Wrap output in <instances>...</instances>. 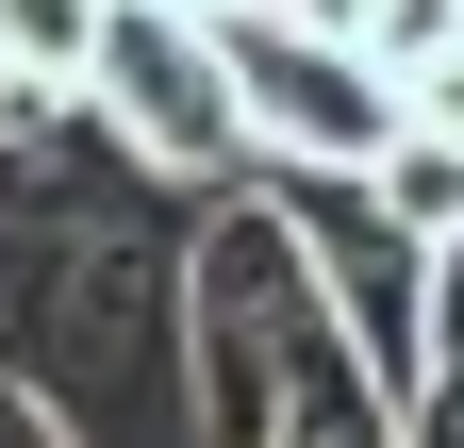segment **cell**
<instances>
[{"label": "cell", "mask_w": 464, "mask_h": 448, "mask_svg": "<svg viewBox=\"0 0 464 448\" xmlns=\"http://www.w3.org/2000/svg\"><path fill=\"white\" fill-rule=\"evenodd\" d=\"M199 448H398V382L348 349L266 183L199 216Z\"/></svg>", "instance_id": "1"}, {"label": "cell", "mask_w": 464, "mask_h": 448, "mask_svg": "<svg viewBox=\"0 0 464 448\" xmlns=\"http://www.w3.org/2000/svg\"><path fill=\"white\" fill-rule=\"evenodd\" d=\"M100 150L166 200H249V100L216 67V17L183 0H100Z\"/></svg>", "instance_id": "2"}, {"label": "cell", "mask_w": 464, "mask_h": 448, "mask_svg": "<svg viewBox=\"0 0 464 448\" xmlns=\"http://www.w3.org/2000/svg\"><path fill=\"white\" fill-rule=\"evenodd\" d=\"M216 67H232V100H249V166L266 183H365V166L398 150V100L365 67V34L315 17V0H232Z\"/></svg>", "instance_id": "3"}, {"label": "cell", "mask_w": 464, "mask_h": 448, "mask_svg": "<svg viewBox=\"0 0 464 448\" xmlns=\"http://www.w3.org/2000/svg\"><path fill=\"white\" fill-rule=\"evenodd\" d=\"M266 200H282V233H299L315 299L348 316V349H365V365L398 382V415H415V382H431V249L398 233L365 183H266Z\"/></svg>", "instance_id": "4"}, {"label": "cell", "mask_w": 464, "mask_h": 448, "mask_svg": "<svg viewBox=\"0 0 464 448\" xmlns=\"http://www.w3.org/2000/svg\"><path fill=\"white\" fill-rule=\"evenodd\" d=\"M365 200H382L415 249H448V233H464V150H448V133H398V150L365 166Z\"/></svg>", "instance_id": "5"}, {"label": "cell", "mask_w": 464, "mask_h": 448, "mask_svg": "<svg viewBox=\"0 0 464 448\" xmlns=\"http://www.w3.org/2000/svg\"><path fill=\"white\" fill-rule=\"evenodd\" d=\"M0 34H17V67H34V83L100 100V17H83V0H0Z\"/></svg>", "instance_id": "6"}, {"label": "cell", "mask_w": 464, "mask_h": 448, "mask_svg": "<svg viewBox=\"0 0 464 448\" xmlns=\"http://www.w3.org/2000/svg\"><path fill=\"white\" fill-rule=\"evenodd\" d=\"M398 448H464V365H431V382H415V415H398Z\"/></svg>", "instance_id": "7"}, {"label": "cell", "mask_w": 464, "mask_h": 448, "mask_svg": "<svg viewBox=\"0 0 464 448\" xmlns=\"http://www.w3.org/2000/svg\"><path fill=\"white\" fill-rule=\"evenodd\" d=\"M431 365H464V233L431 249Z\"/></svg>", "instance_id": "8"}, {"label": "cell", "mask_w": 464, "mask_h": 448, "mask_svg": "<svg viewBox=\"0 0 464 448\" xmlns=\"http://www.w3.org/2000/svg\"><path fill=\"white\" fill-rule=\"evenodd\" d=\"M0 448H67V432H50V399H17V382H0Z\"/></svg>", "instance_id": "9"}, {"label": "cell", "mask_w": 464, "mask_h": 448, "mask_svg": "<svg viewBox=\"0 0 464 448\" xmlns=\"http://www.w3.org/2000/svg\"><path fill=\"white\" fill-rule=\"evenodd\" d=\"M0 67H17V34H0Z\"/></svg>", "instance_id": "10"}]
</instances>
